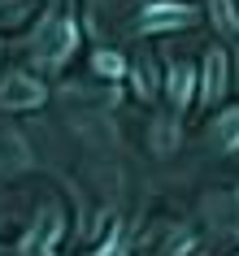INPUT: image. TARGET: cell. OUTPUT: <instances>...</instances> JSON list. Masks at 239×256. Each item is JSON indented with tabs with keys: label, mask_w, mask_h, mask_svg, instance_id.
Here are the masks:
<instances>
[{
	"label": "cell",
	"mask_w": 239,
	"mask_h": 256,
	"mask_svg": "<svg viewBox=\"0 0 239 256\" xmlns=\"http://www.w3.org/2000/svg\"><path fill=\"white\" fill-rule=\"evenodd\" d=\"M0 104L5 108H35V104H44V87L35 78H27V74H18V78H9L0 87Z\"/></svg>",
	"instance_id": "obj_1"
},
{
	"label": "cell",
	"mask_w": 239,
	"mask_h": 256,
	"mask_svg": "<svg viewBox=\"0 0 239 256\" xmlns=\"http://www.w3.org/2000/svg\"><path fill=\"white\" fill-rule=\"evenodd\" d=\"M191 22V9L187 4H148V14L139 26L144 30H174V26H187Z\"/></svg>",
	"instance_id": "obj_2"
},
{
	"label": "cell",
	"mask_w": 239,
	"mask_h": 256,
	"mask_svg": "<svg viewBox=\"0 0 239 256\" xmlns=\"http://www.w3.org/2000/svg\"><path fill=\"white\" fill-rule=\"evenodd\" d=\"M57 234H61V222H57V213H48L40 226H35V234L27 239V256H53Z\"/></svg>",
	"instance_id": "obj_3"
},
{
	"label": "cell",
	"mask_w": 239,
	"mask_h": 256,
	"mask_svg": "<svg viewBox=\"0 0 239 256\" xmlns=\"http://www.w3.org/2000/svg\"><path fill=\"white\" fill-rule=\"evenodd\" d=\"M70 48H74V22H66V18H61V22H53V26L44 30V52L53 56V61H61Z\"/></svg>",
	"instance_id": "obj_4"
},
{
	"label": "cell",
	"mask_w": 239,
	"mask_h": 256,
	"mask_svg": "<svg viewBox=\"0 0 239 256\" xmlns=\"http://www.w3.org/2000/svg\"><path fill=\"white\" fill-rule=\"evenodd\" d=\"M222 92H226V56L209 52V61H204V100H217Z\"/></svg>",
	"instance_id": "obj_5"
},
{
	"label": "cell",
	"mask_w": 239,
	"mask_h": 256,
	"mask_svg": "<svg viewBox=\"0 0 239 256\" xmlns=\"http://www.w3.org/2000/svg\"><path fill=\"white\" fill-rule=\"evenodd\" d=\"M191 92H196V74H191V66H174L170 70V96H174V104L183 108L187 100H191Z\"/></svg>",
	"instance_id": "obj_6"
},
{
	"label": "cell",
	"mask_w": 239,
	"mask_h": 256,
	"mask_svg": "<svg viewBox=\"0 0 239 256\" xmlns=\"http://www.w3.org/2000/svg\"><path fill=\"white\" fill-rule=\"evenodd\" d=\"M122 70H126V61L113 52H96V74H105V78H122Z\"/></svg>",
	"instance_id": "obj_7"
},
{
	"label": "cell",
	"mask_w": 239,
	"mask_h": 256,
	"mask_svg": "<svg viewBox=\"0 0 239 256\" xmlns=\"http://www.w3.org/2000/svg\"><path fill=\"white\" fill-rule=\"evenodd\" d=\"M222 144L226 148H239V108L222 118Z\"/></svg>",
	"instance_id": "obj_8"
},
{
	"label": "cell",
	"mask_w": 239,
	"mask_h": 256,
	"mask_svg": "<svg viewBox=\"0 0 239 256\" xmlns=\"http://www.w3.org/2000/svg\"><path fill=\"white\" fill-rule=\"evenodd\" d=\"M213 18H217V26H235V18H230V0H213Z\"/></svg>",
	"instance_id": "obj_9"
},
{
	"label": "cell",
	"mask_w": 239,
	"mask_h": 256,
	"mask_svg": "<svg viewBox=\"0 0 239 256\" xmlns=\"http://www.w3.org/2000/svg\"><path fill=\"white\" fill-rule=\"evenodd\" d=\"M96 256H122V239H113V243H105V248H100V252Z\"/></svg>",
	"instance_id": "obj_10"
}]
</instances>
